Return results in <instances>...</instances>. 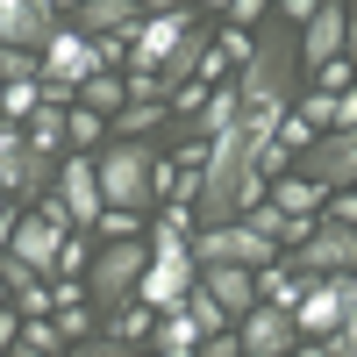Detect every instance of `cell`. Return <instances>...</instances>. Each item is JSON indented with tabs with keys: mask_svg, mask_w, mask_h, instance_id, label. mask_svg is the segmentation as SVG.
Returning a JSON list of instances; mask_svg holds the SVG:
<instances>
[{
	"mask_svg": "<svg viewBox=\"0 0 357 357\" xmlns=\"http://www.w3.org/2000/svg\"><path fill=\"white\" fill-rule=\"evenodd\" d=\"M301 122H307V129H329V122H336V93H307V100H301Z\"/></svg>",
	"mask_w": 357,
	"mask_h": 357,
	"instance_id": "obj_28",
	"label": "cell"
},
{
	"mask_svg": "<svg viewBox=\"0 0 357 357\" xmlns=\"http://www.w3.org/2000/svg\"><path fill=\"white\" fill-rule=\"evenodd\" d=\"M22 143H29V158H57L65 151V107H50V100H36V114L22 122Z\"/></svg>",
	"mask_w": 357,
	"mask_h": 357,
	"instance_id": "obj_17",
	"label": "cell"
},
{
	"mask_svg": "<svg viewBox=\"0 0 357 357\" xmlns=\"http://www.w3.org/2000/svg\"><path fill=\"white\" fill-rule=\"evenodd\" d=\"M93 72H100V43H93V36H79V29H50V43H43V72H36V79L86 86Z\"/></svg>",
	"mask_w": 357,
	"mask_h": 357,
	"instance_id": "obj_7",
	"label": "cell"
},
{
	"mask_svg": "<svg viewBox=\"0 0 357 357\" xmlns=\"http://www.w3.org/2000/svg\"><path fill=\"white\" fill-rule=\"evenodd\" d=\"M143 264H151V243H107L100 257H86V301H100V307L136 301Z\"/></svg>",
	"mask_w": 357,
	"mask_h": 357,
	"instance_id": "obj_5",
	"label": "cell"
},
{
	"mask_svg": "<svg viewBox=\"0 0 357 357\" xmlns=\"http://www.w3.org/2000/svg\"><path fill=\"white\" fill-rule=\"evenodd\" d=\"M264 200H272L279 215H293V222H314V215H321V186H307L301 172H286V178H272V186H264Z\"/></svg>",
	"mask_w": 357,
	"mask_h": 357,
	"instance_id": "obj_18",
	"label": "cell"
},
{
	"mask_svg": "<svg viewBox=\"0 0 357 357\" xmlns=\"http://www.w3.org/2000/svg\"><path fill=\"white\" fill-rule=\"evenodd\" d=\"M15 79H36V57L29 50H0V86H15Z\"/></svg>",
	"mask_w": 357,
	"mask_h": 357,
	"instance_id": "obj_30",
	"label": "cell"
},
{
	"mask_svg": "<svg viewBox=\"0 0 357 357\" xmlns=\"http://www.w3.org/2000/svg\"><path fill=\"white\" fill-rule=\"evenodd\" d=\"M15 357H65V336H57V321H22V336H15Z\"/></svg>",
	"mask_w": 357,
	"mask_h": 357,
	"instance_id": "obj_20",
	"label": "cell"
},
{
	"mask_svg": "<svg viewBox=\"0 0 357 357\" xmlns=\"http://www.w3.org/2000/svg\"><path fill=\"white\" fill-rule=\"evenodd\" d=\"M229 22H243V29L264 22V0H229Z\"/></svg>",
	"mask_w": 357,
	"mask_h": 357,
	"instance_id": "obj_32",
	"label": "cell"
},
{
	"mask_svg": "<svg viewBox=\"0 0 357 357\" xmlns=\"http://www.w3.org/2000/svg\"><path fill=\"white\" fill-rule=\"evenodd\" d=\"M93 186H100V207H129V215H143V207H165L172 193V158H158L151 143H107V151L93 158Z\"/></svg>",
	"mask_w": 357,
	"mask_h": 357,
	"instance_id": "obj_1",
	"label": "cell"
},
{
	"mask_svg": "<svg viewBox=\"0 0 357 357\" xmlns=\"http://www.w3.org/2000/svg\"><path fill=\"white\" fill-rule=\"evenodd\" d=\"M314 93H350V65L343 57H329V65L314 72Z\"/></svg>",
	"mask_w": 357,
	"mask_h": 357,
	"instance_id": "obj_31",
	"label": "cell"
},
{
	"mask_svg": "<svg viewBox=\"0 0 357 357\" xmlns=\"http://www.w3.org/2000/svg\"><path fill=\"white\" fill-rule=\"evenodd\" d=\"M193 15H229V0H193Z\"/></svg>",
	"mask_w": 357,
	"mask_h": 357,
	"instance_id": "obj_36",
	"label": "cell"
},
{
	"mask_svg": "<svg viewBox=\"0 0 357 357\" xmlns=\"http://www.w3.org/2000/svg\"><path fill=\"white\" fill-rule=\"evenodd\" d=\"M143 329H158V314L143 307V301H122V321H114V343H136Z\"/></svg>",
	"mask_w": 357,
	"mask_h": 357,
	"instance_id": "obj_26",
	"label": "cell"
},
{
	"mask_svg": "<svg viewBox=\"0 0 357 357\" xmlns=\"http://www.w3.org/2000/svg\"><path fill=\"white\" fill-rule=\"evenodd\" d=\"M79 107H93V114H122V107H129V93H122V79L93 72V79L79 86Z\"/></svg>",
	"mask_w": 357,
	"mask_h": 357,
	"instance_id": "obj_21",
	"label": "cell"
},
{
	"mask_svg": "<svg viewBox=\"0 0 357 357\" xmlns=\"http://www.w3.org/2000/svg\"><path fill=\"white\" fill-rule=\"evenodd\" d=\"M136 222H143V215H129V207H100L93 229L107 236V243H136Z\"/></svg>",
	"mask_w": 357,
	"mask_h": 357,
	"instance_id": "obj_25",
	"label": "cell"
},
{
	"mask_svg": "<svg viewBox=\"0 0 357 357\" xmlns=\"http://www.w3.org/2000/svg\"><path fill=\"white\" fill-rule=\"evenodd\" d=\"M193 29V8H172V15H143L136 22V43H129V57H136V72H151L158 79V65H165V50L178 43Z\"/></svg>",
	"mask_w": 357,
	"mask_h": 357,
	"instance_id": "obj_12",
	"label": "cell"
},
{
	"mask_svg": "<svg viewBox=\"0 0 357 357\" xmlns=\"http://www.w3.org/2000/svg\"><path fill=\"white\" fill-rule=\"evenodd\" d=\"M200 293H207L222 314H250V307H257V286H250L243 264H207V272H200Z\"/></svg>",
	"mask_w": 357,
	"mask_h": 357,
	"instance_id": "obj_15",
	"label": "cell"
},
{
	"mask_svg": "<svg viewBox=\"0 0 357 357\" xmlns=\"http://www.w3.org/2000/svg\"><path fill=\"white\" fill-rule=\"evenodd\" d=\"M350 257H357V236H350V229H336V222H314V229H307V243L293 250V264H301L307 279L350 272Z\"/></svg>",
	"mask_w": 357,
	"mask_h": 357,
	"instance_id": "obj_10",
	"label": "cell"
},
{
	"mask_svg": "<svg viewBox=\"0 0 357 357\" xmlns=\"http://www.w3.org/2000/svg\"><path fill=\"white\" fill-rule=\"evenodd\" d=\"M43 158H29V143H22V129L15 122H0V193H8L15 207H29V200H36L43 193Z\"/></svg>",
	"mask_w": 357,
	"mask_h": 357,
	"instance_id": "obj_8",
	"label": "cell"
},
{
	"mask_svg": "<svg viewBox=\"0 0 357 357\" xmlns=\"http://www.w3.org/2000/svg\"><path fill=\"white\" fill-rule=\"evenodd\" d=\"M151 357H178V350H151Z\"/></svg>",
	"mask_w": 357,
	"mask_h": 357,
	"instance_id": "obj_37",
	"label": "cell"
},
{
	"mask_svg": "<svg viewBox=\"0 0 357 357\" xmlns=\"http://www.w3.org/2000/svg\"><path fill=\"white\" fill-rule=\"evenodd\" d=\"M15 336H22V314H15V307H0V350H15Z\"/></svg>",
	"mask_w": 357,
	"mask_h": 357,
	"instance_id": "obj_34",
	"label": "cell"
},
{
	"mask_svg": "<svg viewBox=\"0 0 357 357\" xmlns=\"http://www.w3.org/2000/svg\"><path fill=\"white\" fill-rule=\"evenodd\" d=\"M136 22H143L136 0H79V36H122Z\"/></svg>",
	"mask_w": 357,
	"mask_h": 357,
	"instance_id": "obj_16",
	"label": "cell"
},
{
	"mask_svg": "<svg viewBox=\"0 0 357 357\" xmlns=\"http://www.w3.org/2000/svg\"><path fill=\"white\" fill-rule=\"evenodd\" d=\"M165 122V100H129L122 114H114V129H122L129 143H143V129H158Z\"/></svg>",
	"mask_w": 357,
	"mask_h": 357,
	"instance_id": "obj_22",
	"label": "cell"
},
{
	"mask_svg": "<svg viewBox=\"0 0 357 357\" xmlns=\"http://www.w3.org/2000/svg\"><path fill=\"white\" fill-rule=\"evenodd\" d=\"M200 57H207V29L193 22L186 36H178V43L165 50V65H158V86H186V79L200 72Z\"/></svg>",
	"mask_w": 357,
	"mask_h": 357,
	"instance_id": "obj_19",
	"label": "cell"
},
{
	"mask_svg": "<svg viewBox=\"0 0 357 357\" xmlns=\"http://www.w3.org/2000/svg\"><path fill=\"white\" fill-rule=\"evenodd\" d=\"M343 36H350V15L336 8V0H321V8L307 15V36L293 43V50H301V65H307V72H321L329 57H343Z\"/></svg>",
	"mask_w": 357,
	"mask_h": 357,
	"instance_id": "obj_14",
	"label": "cell"
},
{
	"mask_svg": "<svg viewBox=\"0 0 357 357\" xmlns=\"http://www.w3.org/2000/svg\"><path fill=\"white\" fill-rule=\"evenodd\" d=\"M186 257H193V272H207V264H243V272H264V264L279 257V243H272V236H257L250 222H215V229L186 236Z\"/></svg>",
	"mask_w": 357,
	"mask_h": 357,
	"instance_id": "obj_3",
	"label": "cell"
},
{
	"mask_svg": "<svg viewBox=\"0 0 357 357\" xmlns=\"http://www.w3.org/2000/svg\"><path fill=\"white\" fill-rule=\"evenodd\" d=\"M65 357H136V350L114 336H79V343H65Z\"/></svg>",
	"mask_w": 357,
	"mask_h": 357,
	"instance_id": "obj_27",
	"label": "cell"
},
{
	"mask_svg": "<svg viewBox=\"0 0 357 357\" xmlns=\"http://www.w3.org/2000/svg\"><path fill=\"white\" fill-rule=\"evenodd\" d=\"M329 129H357V100H350V93H336V122H329Z\"/></svg>",
	"mask_w": 357,
	"mask_h": 357,
	"instance_id": "obj_35",
	"label": "cell"
},
{
	"mask_svg": "<svg viewBox=\"0 0 357 357\" xmlns=\"http://www.w3.org/2000/svg\"><path fill=\"white\" fill-rule=\"evenodd\" d=\"M72 243V222H65V207H57V193H36L15 215V236H8V257H22L29 272H57V250Z\"/></svg>",
	"mask_w": 357,
	"mask_h": 357,
	"instance_id": "obj_2",
	"label": "cell"
},
{
	"mask_svg": "<svg viewBox=\"0 0 357 357\" xmlns=\"http://www.w3.org/2000/svg\"><path fill=\"white\" fill-rule=\"evenodd\" d=\"M200 357H243V350H236V336H200Z\"/></svg>",
	"mask_w": 357,
	"mask_h": 357,
	"instance_id": "obj_33",
	"label": "cell"
},
{
	"mask_svg": "<svg viewBox=\"0 0 357 357\" xmlns=\"http://www.w3.org/2000/svg\"><path fill=\"white\" fill-rule=\"evenodd\" d=\"M236 350H243V357H286V350H293V314L257 301V307L243 314V329H236Z\"/></svg>",
	"mask_w": 357,
	"mask_h": 357,
	"instance_id": "obj_13",
	"label": "cell"
},
{
	"mask_svg": "<svg viewBox=\"0 0 357 357\" xmlns=\"http://www.w3.org/2000/svg\"><path fill=\"white\" fill-rule=\"evenodd\" d=\"M100 114L93 107H65V143H72V151H93V143H100Z\"/></svg>",
	"mask_w": 357,
	"mask_h": 357,
	"instance_id": "obj_23",
	"label": "cell"
},
{
	"mask_svg": "<svg viewBox=\"0 0 357 357\" xmlns=\"http://www.w3.org/2000/svg\"><path fill=\"white\" fill-rule=\"evenodd\" d=\"M50 0H0V50H43L50 43Z\"/></svg>",
	"mask_w": 357,
	"mask_h": 357,
	"instance_id": "obj_11",
	"label": "cell"
},
{
	"mask_svg": "<svg viewBox=\"0 0 357 357\" xmlns=\"http://www.w3.org/2000/svg\"><path fill=\"white\" fill-rule=\"evenodd\" d=\"M286 357H357V329H329V336H314V343L286 350Z\"/></svg>",
	"mask_w": 357,
	"mask_h": 357,
	"instance_id": "obj_24",
	"label": "cell"
},
{
	"mask_svg": "<svg viewBox=\"0 0 357 357\" xmlns=\"http://www.w3.org/2000/svg\"><path fill=\"white\" fill-rule=\"evenodd\" d=\"M57 207H65L72 229H93L100 222V186H93V158H86V151H72L65 172H57Z\"/></svg>",
	"mask_w": 357,
	"mask_h": 357,
	"instance_id": "obj_9",
	"label": "cell"
},
{
	"mask_svg": "<svg viewBox=\"0 0 357 357\" xmlns=\"http://www.w3.org/2000/svg\"><path fill=\"white\" fill-rule=\"evenodd\" d=\"M301 178L321 193H350V178H357V136L336 129V136H314L307 151H301Z\"/></svg>",
	"mask_w": 357,
	"mask_h": 357,
	"instance_id": "obj_6",
	"label": "cell"
},
{
	"mask_svg": "<svg viewBox=\"0 0 357 357\" xmlns=\"http://www.w3.org/2000/svg\"><path fill=\"white\" fill-rule=\"evenodd\" d=\"M321 222L350 229V222H357V193H321Z\"/></svg>",
	"mask_w": 357,
	"mask_h": 357,
	"instance_id": "obj_29",
	"label": "cell"
},
{
	"mask_svg": "<svg viewBox=\"0 0 357 357\" xmlns=\"http://www.w3.org/2000/svg\"><path fill=\"white\" fill-rule=\"evenodd\" d=\"M286 314H293V336H329V329H350V321H357V279H350V272L314 279V286H301V301H293Z\"/></svg>",
	"mask_w": 357,
	"mask_h": 357,
	"instance_id": "obj_4",
	"label": "cell"
}]
</instances>
